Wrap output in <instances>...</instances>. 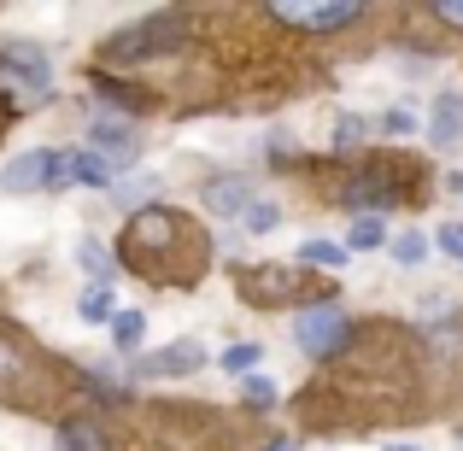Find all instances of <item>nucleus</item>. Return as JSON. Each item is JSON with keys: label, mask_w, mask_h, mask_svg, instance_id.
<instances>
[{"label": "nucleus", "mask_w": 463, "mask_h": 451, "mask_svg": "<svg viewBox=\"0 0 463 451\" xmlns=\"http://www.w3.org/2000/svg\"><path fill=\"white\" fill-rule=\"evenodd\" d=\"M294 340L311 358H340V352L352 346V316L340 311V305H306V311L294 316Z\"/></svg>", "instance_id": "obj_1"}, {"label": "nucleus", "mask_w": 463, "mask_h": 451, "mask_svg": "<svg viewBox=\"0 0 463 451\" xmlns=\"http://www.w3.org/2000/svg\"><path fill=\"white\" fill-rule=\"evenodd\" d=\"M182 35H188V18H176V12H165V18H153V23H141V30H124V35H112L106 42V59H147V53H165V47H176Z\"/></svg>", "instance_id": "obj_2"}, {"label": "nucleus", "mask_w": 463, "mask_h": 451, "mask_svg": "<svg viewBox=\"0 0 463 451\" xmlns=\"http://www.w3.org/2000/svg\"><path fill=\"white\" fill-rule=\"evenodd\" d=\"M182 229H188V223H182L176 211H141L136 229H129V258H141V264L165 258L170 247H182Z\"/></svg>", "instance_id": "obj_3"}, {"label": "nucleus", "mask_w": 463, "mask_h": 451, "mask_svg": "<svg viewBox=\"0 0 463 451\" xmlns=\"http://www.w3.org/2000/svg\"><path fill=\"white\" fill-rule=\"evenodd\" d=\"M276 23H294V30H346V23L364 18V6L340 0V6H306V0H276L270 6Z\"/></svg>", "instance_id": "obj_4"}, {"label": "nucleus", "mask_w": 463, "mask_h": 451, "mask_svg": "<svg viewBox=\"0 0 463 451\" xmlns=\"http://www.w3.org/2000/svg\"><path fill=\"white\" fill-rule=\"evenodd\" d=\"M0 70H6V82H18L24 94H42L47 82H53V65H47L42 42H6L0 47Z\"/></svg>", "instance_id": "obj_5"}, {"label": "nucleus", "mask_w": 463, "mask_h": 451, "mask_svg": "<svg viewBox=\"0 0 463 451\" xmlns=\"http://www.w3.org/2000/svg\"><path fill=\"white\" fill-rule=\"evenodd\" d=\"M89 153L106 158L112 170H124V164H136L141 141H136V129H129V124H112V117H100V124L89 129Z\"/></svg>", "instance_id": "obj_6"}, {"label": "nucleus", "mask_w": 463, "mask_h": 451, "mask_svg": "<svg viewBox=\"0 0 463 451\" xmlns=\"http://www.w3.org/2000/svg\"><path fill=\"white\" fill-rule=\"evenodd\" d=\"M205 363V346L200 340H170V346H158L141 358V375H188Z\"/></svg>", "instance_id": "obj_7"}, {"label": "nucleus", "mask_w": 463, "mask_h": 451, "mask_svg": "<svg viewBox=\"0 0 463 451\" xmlns=\"http://www.w3.org/2000/svg\"><path fill=\"white\" fill-rule=\"evenodd\" d=\"M429 141H434V147H458V141H463V94H458V89H446L440 100H434V112H429Z\"/></svg>", "instance_id": "obj_8"}, {"label": "nucleus", "mask_w": 463, "mask_h": 451, "mask_svg": "<svg viewBox=\"0 0 463 451\" xmlns=\"http://www.w3.org/2000/svg\"><path fill=\"white\" fill-rule=\"evenodd\" d=\"M205 205H212L217 217H247L252 205V182H241V176H217V182H205Z\"/></svg>", "instance_id": "obj_9"}, {"label": "nucleus", "mask_w": 463, "mask_h": 451, "mask_svg": "<svg viewBox=\"0 0 463 451\" xmlns=\"http://www.w3.org/2000/svg\"><path fill=\"white\" fill-rule=\"evenodd\" d=\"M47 170H53V153H18L6 164V193H35L47 188Z\"/></svg>", "instance_id": "obj_10"}, {"label": "nucleus", "mask_w": 463, "mask_h": 451, "mask_svg": "<svg viewBox=\"0 0 463 451\" xmlns=\"http://www.w3.org/2000/svg\"><path fill=\"white\" fill-rule=\"evenodd\" d=\"M346 205H393V182L382 176V170H364V176H352V188L340 193Z\"/></svg>", "instance_id": "obj_11"}, {"label": "nucleus", "mask_w": 463, "mask_h": 451, "mask_svg": "<svg viewBox=\"0 0 463 451\" xmlns=\"http://www.w3.org/2000/svg\"><path fill=\"white\" fill-rule=\"evenodd\" d=\"M77 264H82V270L94 276V287H112L118 264H112V252H106V247H100L94 235H82V240H77Z\"/></svg>", "instance_id": "obj_12"}, {"label": "nucleus", "mask_w": 463, "mask_h": 451, "mask_svg": "<svg viewBox=\"0 0 463 451\" xmlns=\"http://www.w3.org/2000/svg\"><path fill=\"white\" fill-rule=\"evenodd\" d=\"M77 316H82V323H118V299H112V287H82Z\"/></svg>", "instance_id": "obj_13"}, {"label": "nucleus", "mask_w": 463, "mask_h": 451, "mask_svg": "<svg viewBox=\"0 0 463 451\" xmlns=\"http://www.w3.org/2000/svg\"><path fill=\"white\" fill-rule=\"evenodd\" d=\"M299 258H306V264H323V270H340V264L352 258V247H340V240H306V247H299Z\"/></svg>", "instance_id": "obj_14"}, {"label": "nucleus", "mask_w": 463, "mask_h": 451, "mask_svg": "<svg viewBox=\"0 0 463 451\" xmlns=\"http://www.w3.org/2000/svg\"><path fill=\"white\" fill-rule=\"evenodd\" d=\"M112 340H118L124 352H136L141 340H147V316H141V311H118V323H112Z\"/></svg>", "instance_id": "obj_15"}, {"label": "nucleus", "mask_w": 463, "mask_h": 451, "mask_svg": "<svg viewBox=\"0 0 463 451\" xmlns=\"http://www.w3.org/2000/svg\"><path fill=\"white\" fill-rule=\"evenodd\" d=\"M112 176H118V170L106 164V158H94V153H77V182H82V188H112Z\"/></svg>", "instance_id": "obj_16"}, {"label": "nucleus", "mask_w": 463, "mask_h": 451, "mask_svg": "<svg viewBox=\"0 0 463 451\" xmlns=\"http://www.w3.org/2000/svg\"><path fill=\"white\" fill-rule=\"evenodd\" d=\"M382 240H387V229H382V217H375V211H364L358 223H352V252H375Z\"/></svg>", "instance_id": "obj_17"}, {"label": "nucleus", "mask_w": 463, "mask_h": 451, "mask_svg": "<svg viewBox=\"0 0 463 451\" xmlns=\"http://www.w3.org/2000/svg\"><path fill=\"white\" fill-rule=\"evenodd\" d=\"M393 258H399V264H422V258H429V235H422V229L393 235Z\"/></svg>", "instance_id": "obj_18"}, {"label": "nucleus", "mask_w": 463, "mask_h": 451, "mask_svg": "<svg viewBox=\"0 0 463 451\" xmlns=\"http://www.w3.org/2000/svg\"><path fill=\"white\" fill-rule=\"evenodd\" d=\"M259 276H264V282H252V287H247V294H252V299H259V305H270V299H282V294H288V287H294V276H288V270H259Z\"/></svg>", "instance_id": "obj_19"}, {"label": "nucleus", "mask_w": 463, "mask_h": 451, "mask_svg": "<svg viewBox=\"0 0 463 451\" xmlns=\"http://www.w3.org/2000/svg\"><path fill=\"white\" fill-rule=\"evenodd\" d=\"M65 451H106V434L89 422H65Z\"/></svg>", "instance_id": "obj_20"}, {"label": "nucleus", "mask_w": 463, "mask_h": 451, "mask_svg": "<svg viewBox=\"0 0 463 451\" xmlns=\"http://www.w3.org/2000/svg\"><path fill=\"white\" fill-rule=\"evenodd\" d=\"M241 223H247V229H252V235H270V229H276V223H282V211H276V205H270V200H259V205H252V211H247V217H241Z\"/></svg>", "instance_id": "obj_21"}, {"label": "nucleus", "mask_w": 463, "mask_h": 451, "mask_svg": "<svg viewBox=\"0 0 463 451\" xmlns=\"http://www.w3.org/2000/svg\"><path fill=\"white\" fill-rule=\"evenodd\" d=\"M259 358H264V352H259V346L247 340V346H229V352H223V370H229V375H247V370H252Z\"/></svg>", "instance_id": "obj_22"}, {"label": "nucleus", "mask_w": 463, "mask_h": 451, "mask_svg": "<svg viewBox=\"0 0 463 451\" xmlns=\"http://www.w3.org/2000/svg\"><path fill=\"white\" fill-rule=\"evenodd\" d=\"M358 129H364L358 117H340V124H335V147H340V153H346V147H358Z\"/></svg>", "instance_id": "obj_23"}, {"label": "nucleus", "mask_w": 463, "mask_h": 451, "mask_svg": "<svg viewBox=\"0 0 463 451\" xmlns=\"http://www.w3.org/2000/svg\"><path fill=\"white\" fill-rule=\"evenodd\" d=\"M440 247H446V252H452V258L463 264V223H446V229H440Z\"/></svg>", "instance_id": "obj_24"}, {"label": "nucleus", "mask_w": 463, "mask_h": 451, "mask_svg": "<svg viewBox=\"0 0 463 451\" xmlns=\"http://www.w3.org/2000/svg\"><path fill=\"white\" fill-rule=\"evenodd\" d=\"M247 399H252V405H270V399H276V387L264 381V375H247Z\"/></svg>", "instance_id": "obj_25"}, {"label": "nucleus", "mask_w": 463, "mask_h": 451, "mask_svg": "<svg viewBox=\"0 0 463 451\" xmlns=\"http://www.w3.org/2000/svg\"><path fill=\"white\" fill-rule=\"evenodd\" d=\"M141 193H147V200H153V176H147V182H136V188H112V200H118V205H136Z\"/></svg>", "instance_id": "obj_26"}, {"label": "nucleus", "mask_w": 463, "mask_h": 451, "mask_svg": "<svg viewBox=\"0 0 463 451\" xmlns=\"http://www.w3.org/2000/svg\"><path fill=\"white\" fill-rule=\"evenodd\" d=\"M434 18L452 23V30H463V0H440V6H434Z\"/></svg>", "instance_id": "obj_27"}, {"label": "nucleus", "mask_w": 463, "mask_h": 451, "mask_svg": "<svg viewBox=\"0 0 463 451\" xmlns=\"http://www.w3.org/2000/svg\"><path fill=\"white\" fill-rule=\"evenodd\" d=\"M18 370V346H12V340H0V375H12Z\"/></svg>", "instance_id": "obj_28"}, {"label": "nucleus", "mask_w": 463, "mask_h": 451, "mask_svg": "<svg viewBox=\"0 0 463 451\" xmlns=\"http://www.w3.org/2000/svg\"><path fill=\"white\" fill-rule=\"evenodd\" d=\"M387 129H393V136H411V112H387Z\"/></svg>", "instance_id": "obj_29"}, {"label": "nucleus", "mask_w": 463, "mask_h": 451, "mask_svg": "<svg viewBox=\"0 0 463 451\" xmlns=\"http://www.w3.org/2000/svg\"><path fill=\"white\" fill-rule=\"evenodd\" d=\"M446 188H452V193H458V200H463V176H446Z\"/></svg>", "instance_id": "obj_30"}, {"label": "nucleus", "mask_w": 463, "mask_h": 451, "mask_svg": "<svg viewBox=\"0 0 463 451\" xmlns=\"http://www.w3.org/2000/svg\"><path fill=\"white\" fill-rule=\"evenodd\" d=\"M264 451H294V440H270V446H264Z\"/></svg>", "instance_id": "obj_31"}, {"label": "nucleus", "mask_w": 463, "mask_h": 451, "mask_svg": "<svg viewBox=\"0 0 463 451\" xmlns=\"http://www.w3.org/2000/svg\"><path fill=\"white\" fill-rule=\"evenodd\" d=\"M387 451H417V446H387Z\"/></svg>", "instance_id": "obj_32"}]
</instances>
